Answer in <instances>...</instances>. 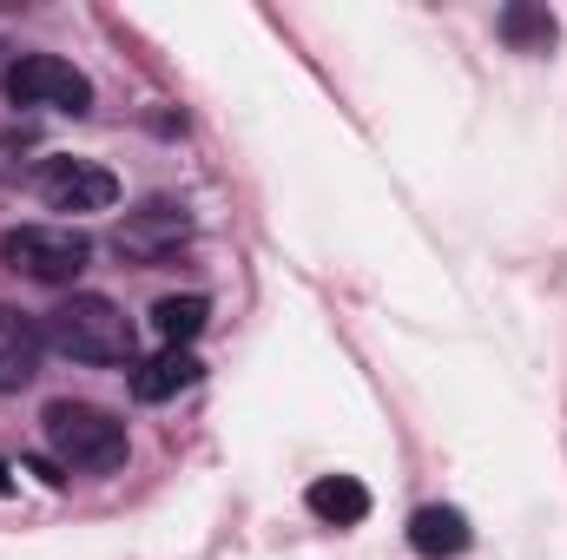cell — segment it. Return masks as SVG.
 I'll return each mask as SVG.
<instances>
[{
    "mask_svg": "<svg viewBox=\"0 0 567 560\" xmlns=\"http://www.w3.org/2000/svg\"><path fill=\"white\" fill-rule=\"evenodd\" d=\"M47 343L73 363L113 370V363H133V317L100 290H73L60 310H47Z\"/></svg>",
    "mask_w": 567,
    "mask_h": 560,
    "instance_id": "cell-1",
    "label": "cell"
},
{
    "mask_svg": "<svg viewBox=\"0 0 567 560\" xmlns=\"http://www.w3.org/2000/svg\"><path fill=\"white\" fill-rule=\"evenodd\" d=\"M40 428H47V448H53L60 468L100 475V468L126 462V422L113 409H100V403H47Z\"/></svg>",
    "mask_w": 567,
    "mask_h": 560,
    "instance_id": "cell-2",
    "label": "cell"
},
{
    "mask_svg": "<svg viewBox=\"0 0 567 560\" xmlns=\"http://www.w3.org/2000/svg\"><path fill=\"white\" fill-rule=\"evenodd\" d=\"M0 265L33 283H73L93 265V238L80 225H13L0 231Z\"/></svg>",
    "mask_w": 567,
    "mask_h": 560,
    "instance_id": "cell-3",
    "label": "cell"
},
{
    "mask_svg": "<svg viewBox=\"0 0 567 560\" xmlns=\"http://www.w3.org/2000/svg\"><path fill=\"white\" fill-rule=\"evenodd\" d=\"M7 100L13 106H27V113H86L93 106V80L73 66V60H60V53H20L13 66H7Z\"/></svg>",
    "mask_w": 567,
    "mask_h": 560,
    "instance_id": "cell-4",
    "label": "cell"
},
{
    "mask_svg": "<svg viewBox=\"0 0 567 560\" xmlns=\"http://www.w3.org/2000/svg\"><path fill=\"white\" fill-rule=\"evenodd\" d=\"M33 185H40V205L47 211H73V218L113 211V198H120V178L106 165H93V158H47Z\"/></svg>",
    "mask_w": 567,
    "mask_h": 560,
    "instance_id": "cell-5",
    "label": "cell"
},
{
    "mask_svg": "<svg viewBox=\"0 0 567 560\" xmlns=\"http://www.w3.org/2000/svg\"><path fill=\"white\" fill-rule=\"evenodd\" d=\"M185 238H192L185 205H172V198H145L140 211H126V225L113 231V251H120L126 265H165Z\"/></svg>",
    "mask_w": 567,
    "mask_h": 560,
    "instance_id": "cell-6",
    "label": "cell"
},
{
    "mask_svg": "<svg viewBox=\"0 0 567 560\" xmlns=\"http://www.w3.org/2000/svg\"><path fill=\"white\" fill-rule=\"evenodd\" d=\"M40 350H47V330L27 310L0 303V396L7 390H27L40 376Z\"/></svg>",
    "mask_w": 567,
    "mask_h": 560,
    "instance_id": "cell-7",
    "label": "cell"
},
{
    "mask_svg": "<svg viewBox=\"0 0 567 560\" xmlns=\"http://www.w3.org/2000/svg\"><path fill=\"white\" fill-rule=\"evenodd\" d=\"M198 376H205V363H198L192 350H158V356H145L140 370H133V396H140V403H172V396H185Z\"/></svg>",
    "mask_w": 567,
    "mask_h": 560,
    "instance_id": "cell-8",
    "label": "cell"
},
{
    "mask_svg": "<svg viewBox=\"0 0 567 560\" xmlns=\"http://www.w3.org/2000/svg\"><path fill=\"white\" fill-rule=\"evenodd\" d=\"M468 541H475V528H468L462 508H416L410 515V548L423 560H455L468 554Z\"/></svg>",
    "mask_w": 567,
    "mask_h": 560,
    "instance_id": "cell-9",
    "label": "cell"
},
{
    "mask_svg": "<svg viewBox=\"0 0 567 560\" xmlns=\"http://www.w3.org/2000/svg\"><path fill=\"white\" fill-rule=\"evenodd\" d=\"M303 508H310L323 528H357V521H370V488H363L357 475H323V481H310Z\"/></svg>",
    "mask_w": 567,
    "mask_h": 560,
    "instance_id": "cell-10",
    "label": "cell"
},
{
    "mask_svg": "<svg viewBox=\"0 0 567 560\" xmlns=\"http://www.w3.org/2000/svg\"><path fill=\"white\" fill-rule=\"evenodd\" d=\"M205 317H212V303H205L198 290H185V297H158V303H152V330L165 336V350H192V336L205 330Z\"/></svg>",
    "mask_w": 567,
    "mask_h": 560,
    "instance_id": "cell-11",
    "label": "cell"
},
{
    "mask_svg": "<svg viewBox=\"0 0 567 560\" xmlns=\"http://www.w3.org/2000/svg\"><path fill=\"white\" fill-rule=\"evenodd\" d=\"M502 40L508 46H548L555 40V13L548 7H508L502 13Z\"/></svg>",
    "mask_w": 567,
    "mask_h": 560,
    "instance_id": "cell-12",
    "label": "cell"
},
{
    "mask_svg": "<svg viewBox=\"0 0 567 560\" xmlns=\"http://www.w3.org/2000/svg\"><path fill=\"white\" fill-rule=\"evenodd\" d=\"M0 495H13V468L7 462H0Z\"/></svg>",
    "mask_w": 567,
    "mask_h": 560,
    "instance_id": "cell-13",
    "label": "cell"
}]
</instances>
